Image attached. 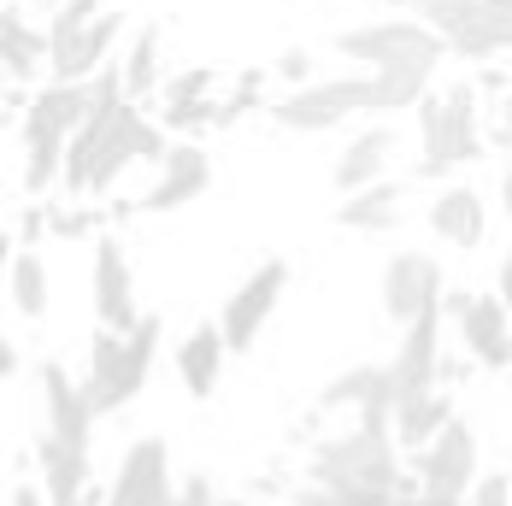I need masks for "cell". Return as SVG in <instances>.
Segmentation results:
<instances>
[{
  "instance_id": "484cf974",
  "label": "cell",
  "mask_w": 512,
  "mask_h": 506,
  "mask_svg": "<svg viewBox=\"0 0 512 506\" xmlns=\"http://www.w3.org/2000/svg\"><path fill=\"white\" fill-rule=\"evenodd\" d=\"M6 301L18 318H48V265H42V253L36 248H18L12 253V265H6Z\"/></svg>"
},
{
  "instance_id": "d4e9b609",
  "label": "cell",
  "mask_w": 512,
  "mask_h": 506,
  "mask_svg": "<svg viewBox=\"0 0 512 506\" xmlns=\"http://www.w3.org/2000/svg\"><path fill=\"white\" fill-rule=\"evenodd\" d=\"M159 53H165V30H159V24H142V30L130 36L124 59H118L130 106H142V101H154V95H159V83H165V65H159Z\"/></svg>"
},
{
  "instance_id": "9c48e42d",
  "label": "cell",
  "mask_w": 512,
  "mask_h": 506,
  "mask_svg": "<svg viewBox=\"0 0 512 506\" xmlns=\"http://www.w3.org/2000/svg\"><path fill=\"white\" fill-rule=\"evenodd\" d=\"M283 289H289V259H265V265H254V271L242 277V289H236V295L224 301V312H218L230 354H248V348L259 342V330L271 324Z\"/></svg>"
},
{
  "instance_id": "5bb4252c",
  "label": "cell",
  "mask_w": 512,
  "mask_h": 506,
  "mask_svg": "<svg viewBox=\"0 0 512 506\" xmlns=\"http://www.w3.org/2000/svg\"><path fill=\"white\" fill-rule=\"evenodd\" d=\"M36 389H42V412H48V436L89 454V430H95V406H89V389L59 365V359H42L36 365Z\"/></svg>"
},
{
  "instance_id": "83f0119b",
  "label": "cell",
  "mask_w": 512,
  "mask_h": 506,
  "mask_svg": "<svg viewBox=\"0 0 512 506\" xmlns=\"http://www.w3.org/2000/svg\"><path fill=\"white\" fill-rule=\"evenodd\" d=\"M271 77H283L289 95H295V89H312V83H318V59H312V48H283L277 65H271Z\"/></svg>"
},
{
  "instance_id": "d6986e66",
  "label": "cell",
  "mask_w": 512,
  "mask_h": 506,
  "mask_svg": "<svg viewBox=\"0 0 512 506\" xmlns=\"http://www.w3.org/2000/svg\"><path fill=\"white\" fill-rule=\"evenodd\" d=\"M118 36H124V12H112L106 6L101 18L71 42L65 53H53L48 65V83H95L106 65H112V48H118Z\"/></svg>"
},
{
  "instance_id": "f35d334b",
  "label": "cell",
  "mask_w": 512,
  "mask_h": 506,
  "mask_svg": "<svg viewBox=\"0 0 512 506\" xmlns=\"http://www.w3.org/2000/svg\"><path fill=\"white\" fill-rule=\"evenodd\" d=\"M395 506H465V501H436V495H418V489H407Z\"/></svg>"
},
{
  "instance_id": "d6a6232c",
  "label": "cell",
  "mask_w": 512,
  "mask_h": 506,
  "mask_svg": "<svg viewBox=\"0 0 512 506\" xmlns=\"http://www.w3.org/2000/svg\"><path fill=\"white\" fill-rule=\"evenodd\" d=\"M295 506H354V501H342V495L324 489V483H301V489H295Z\"/></svg>"
},
{
  "instance_id": "ee69618b",
  "label": "cell",
  "mask_w": 512,
  "mask_h": 506,
  "mask_svg": "<svg viewBox=\"0 0 512 506\" xmlns=\"http://www.w3.org/2000/svg\"><path fill=\"white\" fill-rule=\"evenodd\" d=\"M171 506H183V501H171Z\"/></svg>"
},
{
  "instance_id": "f546056e",
  "label": "cell",
  "mask_w": 512,
  "mask_h": 506,
  "mask_svg": "<svg viewBox=\"0 0 512 506\" xmlns=\"http://www.w3.org/2000/svg\"><path fill=\"white\" fill-rule=\"evenodd\" d=\"M465 506H512V477L507 471H483L477 489L465 495Z\"/></svg>"
},
{
  "instance_id": "4fadbf2b",
  "label": "cell",
  "mask_w": 512,
  "mask_h": 506,
  "mask_svg": "<svg viewBox=\"0 0 512 506\" xmlns=\"http://www.w3.org/2000/svg\"><path fill=\"white\" fill-rule=\"evenodd\" d=\"M442 318H448V301L430 306L424 318H412L395 342V359H389V377H395V395H430L436 377H442Z\"/></svg>"
},
{
  "instance_id": "1f68e13d",
  "label": "cell",
  "mask_w": 512,
  "mask_h": 506,
  "mask_svg": "<svg viewBox=\"0 0 512 506\" xmlns=\"http://www.w3.org/2000/svg\"><path fill=\"white\" fill-rule=\"evenodd\" d=\"M48 224H53V236H89V212H77V206H65V212H53Z\"/></svg>"
},
{
  "instance_id": "7bdbcfd3",
  "label": "cell",
  "mask_w": 512,
  "mask_h": 506,
  "mask_svg": "<svg viewBox=\"0 0 512 506\" xmlns=\"http://www.w3.org/2000/svg\"><path fill=\"white\" fill-rule=\"evenodd\" d=\"M501 6H507V12H512V0H501Z\"/></svg>"
},
{
  "instance_id": "7c38bea8",
  "label": "cell",
  "mask_w": 512,
  "mask_h": 506,
  "mask_svg": "<svg viewBox=\"0 0 512 506\" xmlns=\"http://www.w3.org/2000/svg\"><path fill=\"white\" fill-rule=\"evenodd\" d=\"M89 289H95V318L112 336H130L148 312L136 306V277H130V253L118 236L95 242V271H89Z\"/></svg>"
},
{
  "instance_id": "2e32d148",
  "label": "cell",
  "mask_w": 512,
  "mask_h": 506,
  "mask_svg": "<svg viewBox=\"0 0 512 506\" xmlns=\"http://www.w3.org/2000/svg\"><path fill=\"white\" fill-rule=\"evenodd\" d=\"M424 224H430V236L436 242H448V248H483L489 242V201L471 189V183H442L436 195H430V206H424Z\"/></svg>"
},
{
  "instance_id": "3957f363",
  "label": "cell",
  "mask_w": 512,
  "mask_h": 506,
  "mask_svg": "<svg viewBox=\"0 0 512 506\" xmlns=\"http://www.w3.org/2000/svg\"><path fill=\"white\" fill-rule=\"evenodd\" d=\"M159 336H165V324H159L154 312H148L130 336L95 330V342H89V371H83V389H89L95 418L130 406L148 389V371H154V359H159Z\"/></svg>"
},
{
  "instance_id": "74e56055",
  "label": "cell",
  "mask_w": 512,
  "mask_h": 506,
  "mask_svg": "<svg viewBox=\"0 0 512 506\" xmlns=\"http://www.w3.org/2000/svg\"><path fill=\"white\" fill-rule=\"evenodd\" d=\"M495 195H501V212L512 218V153H507V165H501V183H495Z\"/></svg>"
},
{
  "instance_id": "ba28073f",
  "label": "cell",
  "mask_w": 512,
  "mask_h": 506,
  "mask_svg": "<svg viewBox=\"0 0 512 506\" xmlns=\"http://www.w3.org/2000/svg\"><path fill=\"white\" fill-rule=\"evenodd\" d=\"M377 295H383V312H389V324H401V330H407L412 318H424L430 306L448 301V277H442L436 253L401 248V253H389V259H383Z\"/></svg>"
},
{
  "instance_id": "7402d4cb",
  "label": "cell",
  "mask_w": 512,
  "mask_h": 506,
  "mask_svg": "<svg viewBox=\"0 0 512 506\" xmlns=\"http://www.w3.org/2000/svg\"><path fill=\"white\" fill-rule=\"evenodd\" d=\"M36 471H42L48 506H89L83 501V489H89V454L53 442L48 430H42V442H36Z\"/></svg>"
},
{
  "instance_id": "e0dca14e",
  "label": "cell",
  "mask_w": 512,
  "mask_h": 506,
  "mask_svg": "<svg viewBox=\"0 0 512 506\" xmlns=\"http://www.w3.org/2000/svg\"><path fill=\"white\" fill-rule=\"evenodd\" d=\"M95 112V83H48L24 112V142H77Z\"/></svg>"
},
{
  "instance_id": "30bf717a",
  "label": "cell",
  "mask_w": 512,
  "mask_h": 506,
  "mask_svg": "<svg viewBox=\"0 0 512 506\" xmlns=\"http://www.w3.org/2000/svg\"><path fill=\"white\" fill-rule=\"evenodd\" d=\"M177 501V483H171V454H165V436H136L118 471L106 483L101 506H171Z\"/></svg>"
},
{
  "instance_id": "60d3db41",
  "label": "cell",
  "mask_w": 512,
  "mask_h": 506,
  "mask_svg": "<svg viewBox=\"0 0 512 506\" xmlns=\"http://www.w3.org/2000/svg\"><path fill=\"white\" fill-rule=\"evenodd\" d=\"M507 371H512V342H507Z\"/></svg>"
},
{
  "instance_id": "8992f818",
  "label": "cell",
  "mask_w": 512,
  "mask_h": 506,
  "mask_svg": "<svg viewBox=\"0 0 512 506\" xmlns=\"http://www.w3.org/2000/svg\"><path fill=\"white\" fill-rule=\"evenodd\" d=\"M418 18L460 59H495L512 48V12L501 0H424Z\"/></svg>"
},
{
  "instance_id": "836d02e7",
  "label": "cell",
  "mask_w": 512,
  "mask_h": 506,
  "mask_svg": "<svg viewBox=\"0 0 512 506\" xmlns=\"http://www.w3.org/2000/svg\"><path fill=\"white\" fill-rule=\"evenodd\" d=\"M495 142H501V153H512V95L495 101Z\"/></svg>"
},
{
  "instance_id": "44dd1931",
  "label": "cell",
  "mask_w": 512,
  "mask_h": 506,
  "mask_svg": "<svg viewBox=\"0 0 512 506\" xmlns=\"http://www.w3.org/2000/svg\"><path fill=\"white\" fill-rule=\"evenodd\" d=\"M224 354H230V342H224V324L218 318H206L195 324L183 342H177V377H183V389L206 401L212 389H218V377H224Z\"/></svg>"
},
{
  "instance_id": "603a6c76",
  "label": "cell",
  "mask_w": 512,
  "mask_h": 506,
  "mask_svg": "<svg viewBox=\"0 0 512 506\" xmlns=\"http://www.w3.org/2000/svg\"><path fill=\"white\" fill-rule=\"evenodd\" d=\"M0 48H6V77H12V83H30L36 71L53 65L48 30H36L24 6H6V18H0Z\"/></svg>"
},
{
  "instance_id": "ac0fdd59",
  "label": "cell",
  "mask_w": 512,
  "mask_h": 506,
  "mask_svg": "<svg viewBox=\"0 0 512 506\" xmlns=\"http://www.w3.org/2000/svg\"><path fill=\"white\" fill-rule=\"evenodd\" d=\"M206 189H212V153H206L201 142H177V148L165 153L159 183L148 189L142 212H177V206L201 201Z\"/></svg>"
},
{
  "instance_id": "f1b7e54d",
  "label": "cell",
  "mask_w": 512,
  "mask_h": 506,
  "mask_svg": "<svg viewBox=\"0 0 512 506\" xmlns=\"http://www.w3.org/2000/svg\"><path fill=\"white\" fill-rule=\"evenodd\" d=\"M212 71H183V77H171L165 83V101L171 106H206V95H212Z\"/></svg>"
},
{
  "instance_id": "8fae6325",
  "label": "cell",
  "mask_w": 512,
  "mask_h": 506,
  "mask_svg": "<svg viewBox=\"0 0 512 506\" xmlns=\"http://www.w3.org/2000/svg\"><path fill=\"white\" fill-rule=\"evenodd\" d=\"M448 318L460 324L465 354L477 359L483 371H507V342H512V312L501 295H483V289H460L448 295Z\"/></svg>"
},
{
  "instance_id": "f6af8a7d",
  "label": "cell",
  "mask_w": 512,
  "mask_h": 506,
  "mask_svg": "<svg viewBox=\"0 0 512 506\" xmlns=\"http://www.w3.org/2000/svg\"><path fill=\"white\" fill-rule=\"evenodd\" d=\"M12 6H18V0H12Z\"/></svg>"
},
{
  "instance_id": "ab89813d",
  "label": "cell",
  "mask_w": 512,
  "mask_h": 506,
  "mask_svg": "<svg viewBox=\"0 0 512 506\" xmlns=\"http://www.w3.org/2000/svg\"><path fill=\"white\" fill-rule=\"evenodd\" d=\"M389 6H395V12H412V18H418V6H424V0H389Z\"/></svg>"
},
{
  "instance_id": "5b68a950",
  "label": "cell",
  "mask_w": 512,
  "mask_h": 506,
  "mask_svg": "<svg viewBox=\"0 0 512 506\" xmlns=\"http://www.w3.org/2000/svg\"><path fill=\"white\" fill-rule=\"evenodd\" d=\"M354 112H377V83L371 71H342V77H318L312 89H295L271 106V118L295 136H312V130H336L348 124Z\"/></svg>"
},
{
  "instance_id": "9a60e30c",
  "label": "cell",
  "mask_w": 512,
  "mask_h": 506,
  "mask_svg": "<svg viewBox=\"0 0 512 506\" xmlns=\"http://www.w3.org/2000/svg\"><path fill=\"white\" fill-rule=\"evenodd\" d=\"M395 153H401V130L395 124H365V130H354L342 142L336 165H330V183L342 189V201L359 195V189H371V183H389Z\"/></svg>"
},
{
  "instance_id": "d590c367",
  "label": "cell",
  "mask_w": 512,
  "mask_h": 506,
  "mask_svg": "<svg viewBox=\"0 0 512 506\" xmlns=\"http://www.w3.org/2000/svg\"><path fill=\"white\" fill-rule=\"evenodd\" d=\"M18 365H24V354H18V342L6 336V342H0V371H6V383L18 377Z\"/></svg>"
},
{
  "instance_id": "4316f807",
  "label": "cell",
  "mask_w": 512,
  "mask_h": 506,
  "mask_svg": "<svg viewBox=\"0 0 512 506\" xmlns=\"http://www.w3.org/2000/svg\"><path fill=\"white\" fill-rule=\"evenodd\" d=\"M106 12V0H65L59 12H53V24H48V42H53V53H65L95 18Z\"/></svg>"
},
{
  "instance_id": "8d00e7d4",
  "label": "cell",
  "mask_w": 512,
  "mask_h": 506,
  "mask_svg": "<svg viewBox=\"0 0 512 506\" xmlns=\"http://www.w3.org/2000/svg\"><path fill=\"white\" fill-rule=\"evenodd\" d=\"M495 295L507 301V312H512V248H507V259H501V277H495Z\"/></svg>"
},
{
  "instance_id": "277c9868",
  "label": "cell",
  "mask_w": 512,
  "mask_h": 506,
  "mask_svg": "<svg viewBox=\"0 0 512 506\" xmlns=\"http://www.w3.org/2000/svg\"><path fill=\"white\" fill-rule=\"evenodd\" d=\"M336 53H342L348 65H365V71H389V65H412V59L442 65L448 42H442L424 18L389 12V18H371V24H348V30L336 36Z\"/></svg>"
},
{
  "instance_id": "ffe728a7",
  "label": "cell",
  "mask_w": 512,
  "mask_h": 506,
  "mask_svg": "<svg viewBox=\"0 0 512 506\" xmlns=\"http://www.w3.org/2000/svg\"><path fill=\"white\" fill-rule=\"evenodd\" d=\"M407 201H412L407 183H371V189L348 195L330 218H336V230H354V236H389L407 218Z\"/></svg>"
},
{
  "instance_id": "e575fe53",
  "label": "cell",
  "mask_w": 512,
  "mask_h": 506,
  "mask_svg": "<svg viewBox=\"0 0 512 506\" xmlns=\"http://www.w3.org/2000/svg\"><path fill=\"white\" fill-rule=\"evenodd\" d=\"M6 506H48V495H42L36 483H12V489H6Z\"/></svg>"
},
{
  "instance_id": "b9f144b4",
  "label": "cell",
  "mask_w": 512,
  "mask_h": 506,
  "mask_svg": "<svg viewBox=\"0 0 512 506\" xmlns=\"http://www.w3.org/2000/svg\"><path fill=\"white\" fill-rule=\"evenodd\" d=\"M218 506H242V501H218Z\"/></svg>"
},
{
  "instance_id": "4dcf8cb0",
  "label": "cell",
  "mask_w": 512,
  "mask_h": 506,
  "mask_svg": "<svg viewBox=\"0 0 512 506\" xmlns=\"http://www.w3.org/2000/svg\"><path fill=\"white\" fill-rule=\"evenodd\" d=\"M177 501H183V506H218L224 495H218V483H212L206 471H189V477L177 483Z\"/></svg>"
},
{
  "instance_id": "6da1fadb",
  "label": "cell",
  "mask_w": 512,
  "mask_h": 506,
  "mask_svg": "<svg viewBox=\"0 0 512 506\" xmlns=\"http://www.w3.org/2000/svg\"><path fill=\"white\" fill-rule=\"evenodd\" d=\"M312 483L336 489L354 506H395L407 489H418V483H407L401 442L389 430H365V424L342 430V436H324L312 448Z\"/></svg>"
},
{
  "instance_id": "cb8c5ba5",
  "label": "cell",
  "mask_w": 512,
  "mask_h": 506,
  "mask_svg": "<svg viewBox=\"0 0 512 506\" xmlns=\"http://www.w3.org/2000/svg\"><path fill=\"white\" fill-rule=\"evenodd\" d=\"M454 418H460V412H454V401H448L442 389H430V395H407V401H395V442L412 448V454H424Z\"/></svg>"
},
{
  "instance_id": "52a82bcc",
  "label": "cell",
  "mask_w": 512,
  "mask_h": 506,
  "mask_svg": "<svg viewBox=\"0 0 512 506\" xmlns=\"http://www.w3.org/2000/svg\"><path fill=\"white\" fill-rule=\"evenodd\" d=\"M412 471H418V495H436V501H465L483 477V442L477 430L454 418L424 454H412Z\"/></svg>"
},
{
  "instance_id": "7a4b0ae2",
  "label": "cell",
  "mask_w": 512,
  "mask_h": 506,
  "mask_svg": "<svg viewBox=\"0 0 512 506\" xmlns=\"http://www.w3.org/2000/svg\"><path fill=\"white\" fill-rule=\"evenodd\" d=\"M418 118V159H412V177H460V165H471L483 153V124H477V89L454 83L442 95L412 112Z\"/></svg>"
}]
</instances>
